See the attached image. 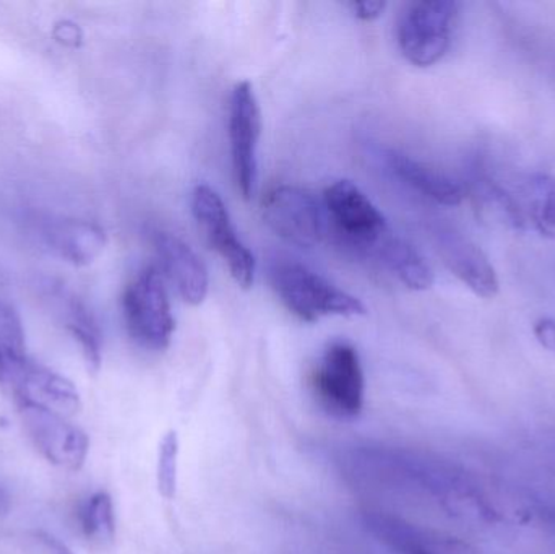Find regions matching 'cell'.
I'll return each mask as SVG.
<instances>
[{"mask_svg":"<svg viewBox=\"0 0 555 554\" xmlns=\"http://www.w3.org/2000/svg\"><path fill=\"white\" fill-rule=\"evenodd\" d=\"M343 464L358 480L427 494L456 519H499L491 498L468 475L429 455L387 446H362L346 452Z\"/></svg>","mask_w":555,"mask_h":554,"instance_id":"6da1fadb","label":"cell"},{"mask_svg":"<svg viewBox=\"0 0 555 554\" xmlns=\"http://www.w3.org/2000/svg\"><path fill=\"white\" fill-rule=\"evenodd\" d=\"M269 280L278 298L300 321L315 322L328 315H364L365 308L306 263L286 257H275L269 263Z\"/></svg>","mask_w":555,"mask_h":554,"instance_id":"7a4b0ae2","label":"cell"},{"mask_svg":"<svg viewBox=\"0 0 555 554\" xmlns=\"http://www.w3.org/2000/svg\"><path fill=\"white\" fill-rule=\"evenodd\" d=\"M122 314L127 332L140 347L163 351L171 344L175 318L162 272L143 269L124 292Z\"/></svg>","mask_w":555,"mask_h":554,"instance_id":"3957f363","label":"cell"},{"mask_svg":"<svg viewBox=\"0 0 555 554\" xmlns=\"http://www.w3.org/2000/svg\"><path fill=\"white\" fill-rule=\"evenodd\" d=\"M460 3L452 0H420L408 3L398 22L401 54L416 67L442 61L452 44Z\"/></svg>","mask_w":555,"mask_h":554,"instance_id":"277c9868","label":"cell"},{"mask_svg":"<svg viewBox=\"0 0 555 554\" xmlns=\"http://www.w3.org/2000/svg\"><path fill=\"white\" fill-rule=\"evenodd\" d=\"M328 230L361 256L372 253L378 241L390 231L382 211L372 204L371 198L354 182L336 181L325 189L323 194Z\"/></svg>","mask_w":555,"mask_h":554,"instance_id":"5b68a950","label":"cell"},{"mask_svg":"<svg viewBox=\"0 0 555 554\" xmlns=\"http://www.w3.org/2000/svg\"><path fill=\"white\" fill-rule=\"evenodd\" d=\"M320 407L335 418L351 420L364 407V371L358 350L348 342H333L317 364L312 379Z\"/></svg>","mask_w":555,"mask_h":554,"instance_id":"8992f818","label":"cell"},{"mask_svg":"<svg viewBox=\"0 0 555 554\" xmlns=\"http://www.w3.org/2000/svg\"><path fill=\"white\" fill-rule=\"evenodd\" d=\"M192 211L210 246L220 254L241 288H250L256 279V257L241 241L230 211L218 192L198 184L192 194Z\"/></svg>","mask_w":555,"mask_h":554,"instance_id":"52a82bcc","label":"cell"},{"mask_svg":"<svg viewBox=\"0 0 555 554\" xmlns=\"http://www.w3.org/2000/svg\"><path fill=\"white\" fill-rule=\"evenodd\" d=\"M26 433L39 454L55 467L78 472L87 462L90 439L67 416L44 407L15 400Z\"/></svg>","mask_w":555,"mask_h":554,"instance_id":"ba28073f","label":"cell"},{"mask_svg":"<svg viewBox=\"0 0 555 554\" xmlns=\"http://www.w3.org/2000/svg\"><path fill=\"white\" fill-rule=\"evenodd\" d=\"M263 220L287 243L315 247L328 234L323 205L296 185L272 189L263 201Z\"/></svg>","mask_w":555,"mask_h":554,"instance_id":"9c48e42d","label":"cell"},{"mask_svg":"<svg viewBox=\"0 0 555 554\" xmlns=\"http://www.w3.org/2000/svg\"><path fill=\"white\" fill-rule=\"evenodd\" d=\"M260 129L262 117L253 85L249 81H241L231 91L228 133L234 179L244 198L253 197L256 189Z\"/></svg>","mask_w":555,"mask_h":554,"instance_id":"30bf717a","label":"cell"},{"mask_svg":"<svg viewBox=\"0 0 555 554\" xmlns=\"http://www.w3.org/2000/svg\"><path fill=\"white\" fill-rule=\"evenodd\" d=\"M15 400L35 403L64 416H75L81 410L80 394L72 381L28 357L7 363V381Z\"/></svg>","mask_w":555,"mask_h":554,"instance_id":"8fae6325","label":"cell"},{"mask_svg":"<svg viewBox=\"0 0 555 554\" xmlns=\"http://www.w3.org/2000/svg\"><path fill=\"white\" fill-rule=\"evenodd\" d=\"M362 520L378 542L397 554H479L463 540L424 529L384 511H365Z\"/></svg>","mask_w":555,"mask_h":554,"instance_id":"7c38bea8","label":"cell"},{"mask_svg":"<svg viewBox=\"0 0 555 554\" xmlns=\"http://www.w3.org/2000/svg\"><path fill=\"white\" fill-rule=\"evenodd\" d=\"M433 236L440 259L463 285L479 298L494 299L499 295L498 273L472 240L450 227H437Z\"/></svg>","mask_w":555,"mask_h":554,"instance_id":"4fadbf2b","label":"cell"},{"mask_svg":"<svg viewBox=\"0 0 555 554\" xmlns=\"http://www.w3.org/2000/svg\"><path fill=\"white\" fill-rule=\"evenodd\" d=\"M153 244L163 275L171 282L182 301L191 306L202 305L207 298L210 279L201 257L181 237L166 231H158Z\"/></svg>","mask_w":555,"mask_h":554,"instance_id":"5bb4252c","label":"cell"},{"mask_svg":"<svg viewBox=\"0 0 555 554\" xmlns=\"http://www.w3.org/2000/svg\"><path fill=\"white\" fill-rule=\"evenodd\" d=\"M382 159L395 178L436 204L456 207L466 198V188L463 182L411 158L410 155H404L397 150H385L382 153Z\"/></svg>","mask_w":555,"mask_h":554,"instance_id":"9a60e30c","label":"cell"},{"mask_svg":"<svg viewBox=\"0 0 555 554\" xmlns=\"http://www.w3.org/2000/svg\"><path fill=\"white\" fill-rule=\"evenodd\" d=\"M46 247L59 259L75 267L93 263L106 247V231L88 220L52 221L42 231Z\"/></svg>","mask_w":555,"mask_h":554,"instance_id":"2e32d148","label":"cell"},{"mask_svg":"<svg viewBox=\"0 0 555 554\" xmlns=\"http://www.w3.org/2000/svg\"><path fill=\"white\" fill-rule=\"evenodd\" d=\"M465 188L466 197H472L476 211L485 223L518 233L527 230V210L488 172L481 168L473 169Z\"/></svg>","mask_w":555,"mask_h":554,"instance_id":"e0dca14e","label":"cell"},{"mask_svg":"<svg viewBox=\"0 0 555 554\" xmlns=\"http://www.w3.org/2000/svg\"><path fill=\"white\" fill-rule=\"evenodd\" d=\"M369 257L377 260L391 275L397 276L406 288L426 292L433 288L434 272L429 263L406 240L391 233L378 241Z\"/></svg>","mask_w":555,"mask_h":554,"instance_id":"ac0fdd59","label":"cell"},{"mask_svg":"<svg viewBox=\"0 0 555 554\" xmlns=\"http://www.w3.org/2000/svg\"><path fill=\"white\" fill-rule=\"evenodd\" d=\"M52 298L57 302L59 315L64 322L65 328L70 332L75 342L80 345L90 373H98L103 361V334L93 312L77 296L62 289H55Z\"/></svg>","mask_w":555,"mask_h":554,"instance_id":"d6986e66","label":"cell"},{"mask_svg":"<svg viewBox=\"0 0 555 554\" xmlns=\"http://www.w3.org/2000/svg\"><path fill=\"white\" fill-rule=\"evenodd\" d=\"M78 526L88 542L111 545L116 539V514L113 498L106 491H96L78 506Z\"/></svg>","mask_w":555,"mask_h":554,"instance_id":"ffe728a7","label":"cell"},{"mask_svg":"<svg viewBox=\"0 0 555 554\" xmlns=\"http://www.w3.org/2000/svg\"><path fill=\"white\" fill-rule=\"evenodd\" d=\"M528 211L543 236L555 240V178L534 175L527 182Z\"/></svg>","mask_w":555,"mask_h":554,"instance_id":"44dd1931","label":"cell"},{"mask_svg":"<svg viewBox=\"0 0 555 554\" xmlns=\"http://www.w3.org/2000/svg\"><path fill=\"white\" fill-rule=\"evenodd\" d=\"M178 433L171 429L159 442L158 464H156V485H158L159 494L168 501L175 500L176 490H178Z\"/></svg>","mask_w":555,"mask_h":554,"instance_id":"7402d4cb","label":"cell"},{"mask_svg":"<svg viewBox=\"0 0 555 554\" xmlns=\"http://www.w3.org/2000/svg\"><path fill=\"white\" fill-rule=\"evenodd\" d=\"M0 350L7 363L26 358L25 331L12 306L0 299Z\"/></svg>","mask_w":555,"mask_h":554,"instance_id":"603a6c76","label":"cell"},{"mask_svg":"<svg viewBox=\"0 0 555 554\" xmlns=\"http://www.w3.org/2000/svg\"><path fill=\"white\" fill-rule=\"evenodd\" d=\"M22 543L28 554H74L64 542L46 530H28L23 533Z\"/></svg>","mask_w":555,"mask_h":554,"instance_id":"cb8c5ba5","label":"cell"},{"mask_svg":"<svg viewBox=\"0 0 555 554\" xmlns=\"http://www.w3.org/2000/svg\"><path fill=\"white\" fill-rule=\"evenodd\" d=\"M349 9L359 20L372 22V20L380 18L384 15L387 3L380 2V0H362V2L349 3Z\"/></svg>","mask_w":555,"mask_h":554,"instance_id":"d4e9b609","label":"cell"},{"mask_svg":"<svg viewBox=\"0 0 555 554\" xmlns=\"http://www.w3.org/2000/svg\"><path fill=\"white\" fill-rule=\"evenodd\" d=\"M534 337L540 342L544 350L550 351L555 357V321L551 318H541L534 322Z\"/></svg>","mask_w":555,"mask_h":554,"instance_id":"484cf974","label":"cell"},{"mask_svg":"<svg viewBox=\"0 0 555 554\" xmlns=\"http://www.w3.org/2000/svg\"><path fill=\"white\" fill-rule=\"evenodd\" d=\"M64 28L59 26V31H62V36H59V39L64 38L65 42L70 41V44H77V39L80 38V33H78V28L75 25H67L64 23Z\"/></svg>","mask_w":555,"mask_h":554,"instance_id":"4316f807","label":"cell"},{"mask_svg":"<svg viewBox=\"0 0 555 554\" xmlns=\"http://www.w3.org/2000/svg\"><path fill=\"white\" fill-rule=\"evenodd\" d=\"M12 507V500H10L9 491L0 487V516H5Z\"/></svg>","mask_w":555,"mask_h":554,"instance_id":"83f0119b","label":"cell"},{"mask_svg":"<svg viewBox=\"0 0 555 554\" xmlns=\"http://www.w3.org/2000/svg\"><path fill=\"white\" fill-rule=\"evenodd\" d=\"M7 381V358L0 350V384H5Z\"/></svg>","mask_w":555,"mask_h":554,"instance_id":"f1b7e54d","label":"cell"}]
</instances>
